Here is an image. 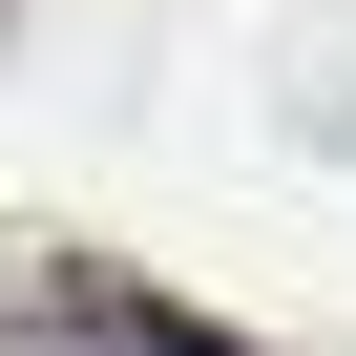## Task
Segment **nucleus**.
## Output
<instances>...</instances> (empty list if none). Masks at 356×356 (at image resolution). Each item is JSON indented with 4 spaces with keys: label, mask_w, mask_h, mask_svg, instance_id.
<instances>
[{
    "label": "nucleus",
    "mask_w": 356,
    "mask_h": 356,
    "mask_svg": "<svg viewBox=\"0 0 356 356\" xmlns=\"http://www.w3.org/2000/svg\"><path fill=\"white\" fill-rule=\"evenodd\" d=\"M0 335H63V356H252L210 314H168L147 273H42V252H0Z\"/></svg>",
    "instance_id": "nucleus-1"
}]
</instances>
